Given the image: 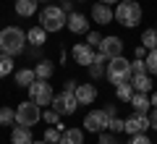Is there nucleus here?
Here are the masks:
<instances>
[{
	"label": "nucleus",
	"instance_id": "obj_25",
	"mask_svg": "<svg viewBox=\"0 0 157 144\" xmlns=\"http://www.w3.org/2000/svg\"><path fill=\"white\" fill-rule=\"evenodd\" d=\"M141 45H144L147 50H157V29H147L141 34Z\"/></svg>",
	"mask_w": 157,
	"mask_h": 144
},
{
	"label": "nucleus",
	"instance_id": "obj_42",
	"mask_svg": "<svg viewBox=\"0 0 157 144\" xmlns=\"http://www.w3.org/2000/svg\"><path fill=\"white\" fill-rule=\"evenodd\" d=\"M149 102H152V107H157V92H155V94L149 97Z\"/></svg>",
	"mask_w": 157,
	"mask_h": 144
},
{
	"label": "nucleus",
	"instance_id": "obj_44",
	"mask_svg": "<svg viewBox=\"0 0 157 144\" xmlns=\"http://www.w3.org/2000/svg\"><path fill=\"white\" fill-rule=\"evenodd\" d=\"M37 3H45V0H37Z\"/></svg>",
	"mask_w": 157,
	"mask_h": 144
},
{
	"label": "nucleus",
	"instance_id": "obj_24",
	"mask_svg": "<svg viewBox=\"0 0 157 144\" xmlns=\"http://www.w3.org/2000/svg\"><path fill=\"white\" fill-rule=\"evenodd\" d=\"M11 73H13V55L0 53V79H3V76H11Z\"/></svg>",
	"mask_w": 157,
	"mask_h": 144
},
{
	"label": "nucleus",
	"instance_id": "obj_45",
	"mask_svg": "<svg viewBox=\"0 0 157 144\" xmlns=\"http://www.w3.org/2000/svg\"><path fill=\"white\" fill-rule=\"evenodd\" d=\"M60 3H66V0H60Z\"/></svg>",
	"mask_w": 157,
	"mask_h": 144
},
{
	"label": "nucleus",
	"instance_id": "obj_1",
	"mask_svg": "<svg viewBox=\"0 0 157 144\" xmlns=\"http://www.w3.org/2000/svg\"><path fill=\"white\" fill-rule=\"evenodd\" d=\"M24 47H26V32L24 29H18V26L0 29V53L16 58L18 53H24Z\"/></svg>",
	"mask_w": 157,
	"mask_h": 144
},
{
	"label": "nucleus",
	"instance_id": "obj_16",
	"mask_svg": "<svg viewBox=\"0 0 157 144\" xmlns=\"http://www.w3.org/2000/svg\"><path fill=\"white\" fill-rule=\"evenodd\" d=\"M34 136H32V128L26 126H16L11 131V144H32Z\"/></svg>",
	"mask_w": 157,
	"mask_h": 144
},
{
	"label": "nucleus",
	"instance_id": "obj_15",
	"mask_svg": "<svg viewBox=\"0 0 157 144\" xmlns=\"http://www.w3.org/2000/svg\"><path fill=\"white\" fill-rule=\"evenodd\" d=\"M131 87H134V92L149 94V92H152V79H149V73H134V76H131Z\"/></svg>",
	"mask_w": 157,
	"mask_h": 144
},
{
	"label": "nucleus",
	"instance_id": "obj_11",
	"mask_svg": "<svg viewBox=\"0 0 157 144\" xmlns=\"http://www.w3.org/2000/svg\"><path fill=\"white\" fill-rule=\"evenodd\" d=\"M66 29L73 32V34H86L89 32V18H86L84 13L73 11V13H68V18H66Z\"/></svg>",
	"mask_w": 157,
	"mask_h": 144
},
{
	"label": "nucleus",
	"instance_id": "obj_20",
	"mask_svg": "<svg viewBox=\"0 0 157 144\" xmlns=\"http://www.w3.org/2000/svg\"><path fill=\"white\" fill-rule=\"evenodd\" d=\"M34 79H37L34 68H21V71H16V87L29 89V84H34Z\"/></svg>",
	"mask_w": 157,
	"mask_h": 144
},
{
	"label": "nucleus",
	"instance_id": "obj_29",
	"mask_svg": "<svg viewBox=\"0 0 157 144\" xmlns=\"http://www.w3.org/2000/svg\"><path fill=\"white\" fill-rule=\"evenodd\" d=\"M60 128H58V126H50V128H47V131H45V142L47 144H60Z\"/></svg>",
	"mask_w": 157,
	"mask_h": 144
},
{
	"label": "nucleus",
	"instance_id": "obj_43",
	"mask_svg": "<svg viewBox=\"0 0 157 144\" xmlns=\"http://www.w3.org/2000/svg\"><path fill=\"white\" fill-rule=\"evenodd\" d=\"M32 144H47V142H45V139H42V142H32Z\"/></svg>",
	"mask_w": 157,
	"mask_h": 144
},
{
	"label": "nucleus",
	"instance_id": "obj_39",
	"mask_svg": "<svg viewBox=\"0 0 157 144\" xmlns=\"http://www.w3.org/2000/svg\"><path fill=\"white\" fill-rule=\"evenodd\" d=\"M136 58H147V47H144V45L136 47Z\"/></svg>",
	"mask_w": 157,
	"mask_h": 144
},
{
	"label": "nucleus",
	"instance_id": "obj_2",
	"mask_svg": "<svg viewBox=\"0 0 157 144\" xmlns=\"http://www.w3.org/2000/svg\"><path fill=\"white\" fill-rule=\"evenodd\" d=\"M113 16H115V21L121 24V26L134 29V26L141 24V6L136 0H121L115 6V11H113Z\"/></svg>",
	"mask_w": 157,
	"mask_h": 144
},
{
	"label": "nucleus",
	"instance_id": "obj_27",
	"mask_svg": "<svg viewBox=\"0 0 157 144\" xmlns=\"http://www.w3.org/2000/svg\"><path fill=\"white\" fill-rule=\"evenodd\" d=\"M144 60H147V73L149 76H157V50H149Z\"/></svg>",
	"mask_w": 157,
	"mask_h": 144
},
{
	"label": "nucleus",
	"instance_id": "obj_40",
	"mask_svg": "<svg viewBox=\"0 0 157 144\" xmlns=\"http://www.w3.org/2000/svg\"><path fill=\"white\" fill-rule=\"evenodd\" d=\"M63 89H66V92H76V81H66V87H63Z\"/></svg>",
	"mask_w": 157,
	"mask_h": 144
},
{
	"label": "nucleus",
	"instance_id": "obj_26",
	"mask_svg": "<svg viewBox=\"0 0 157 144\" xmlns=\"http://www.w3.org/2000/svg\"><path fill=\"white\" fill-rule=\"evenodd\" d=\"M16 123V110L13 107H0V126H13Z\"/></svg>",
	"mask_w": 157,
	"mask_h": 144
},
{
	"label": "nucleus",
	"instance_id": "obj_4",
	"mask_svg": "<svg viewBox=\"0 0 157 144\" xmlns=\"http://www.w3.org/2000/svg\"><path fill=\"white\" fill-rule=\"evenodd\" d=\"M105 76H107V81L110 84H121V81H131V60H126L123 55L121 58H110L107 60V68H105Z\"/></svg>",
	"mask_w": 157,
	"mask_h": 144
},
{
	"label": "nucleus",
	"instance_id": "obj_22",
	"mask_svg": "<svg viewBox=\"0 0 157 144\" xmlns=\"http://www.w3.org/2000/svg\"><path fill=\"white\" fill-rule=\"evenodd\" d=\"M34 73H37V79H45V81H50V76L55 73V66H52L50 60H39L37 68H34Z\"/></svg>",
	"mask_w": 157,
	"mask_h": 144
},
{
	"label": "nucleus",
	"instance_id": "obj_17",
	"mask_svg": "<svg viewBox=\"0 0 157 144\" xmlns=\"http://www.w3.org/2000/svg\"><path fill=\"white\" fill-rule=\"evenodd\" d=\"M45 39H47V32L42 26H32L26 32V42L29 45H34V47H42V45H45Z\"/></svg>",
	"mask_w": 157,
	"mask_h": 144
},
{
	"label": "nucleus",
	"instance_id": "obj_30",
	"mask_svg": "<svg viewBox=\"0 0 157 144\" xmlns=\"http://www.w3.org/2000/svg\"><path fill=\"white\" fill-rule=\"evenodd\" d=\"M131 73H147V60H144V58L131 60Z\"/></svg>",
	"mask_w": 157,
	"mask_h": 144
},
{
	"label": "nucleus",
	"instance_id": "obj_9",
	"mask_svg": "<svg viewBox=\"0 0 157 144\" xmlns=\"http://www.w3.org/2000/svg\"><path fill=\"white\" fill-rule=\"evenodd\" d=\"M107 121H110V118L105 115V110H89V113H86V118H84V131L102 134L107 128Z\"/></svg>",
	"mask_w": 157,
	"mask_h": 144
},
{
	"label": "nucleus",
	"instance_id": "obj_3",
	"mask_svg": "<svg viewBox=\"0 0 157 144\" xmlns=\"http://www.w3.org/2000/svg\"><path fill=\"white\" fill-rule=\"evenodd\" d=\"M66 11H63L60 6H45L42 11H39V26L45 29L47 34L50 32H60L63 26H66Z\"/></svg>",
	"mask_w": 157,
	"mask_h": 144
},
{
	"label": "nucleus",
	"instance_id": "obj_23",
	"mask_svg": "<svg viewBox=\"0 0 157 144\" xmlns=\"http://www.w3.org/2000/svg\"><path fill=\"white\" fill-rule=\"evenodd\" d=\"M115 94L121 102H131V97H134V87H131V81H121L115 87Z\"/></svg>",
	"mask_w": 157,
	"mask_h": 144
},
{
	"label": "nucleus",
	"instance_id": "obj_38",
	"mask_svg": "<svg viewBox=\"0 0 157 144\" xmlns=\"http://www.w3.org/2000/svg\"><path fill=\"white\" fill-rule=\"evenodd\" d=\"M102 110H105V115H107V118H115V115H118V113H115V105H105Z\"/></svg>",
	"mask_w": 157,
	"mask_h": 144
},
{
	"label": "nucleus",
	"instance_id": "obj_12",
	"mask_svg": "<svg viewBox=\"0 0 157 144\" xmlns=\"http://www.w3.org/2000/svg\"><path fill=\"white\" fill-rule=\"evenodd\" d=\"M92 21L100 24V26H105V24L115 21V16H113V8L105 6V3H94V6H92Z\"/></svg>",
	"mask_w": 157,
	"mask_h": 144
},
{
	"label": "nucleus",
	"instance_id": "obj_28",
	"mask_svg": "<svg viewBox=\"0 0 157 144\" xmlns=\"http://www.w3.org/2000/svg\"><path fill=\"white\" fill-rule=\"evenodd\" d=\"M105 68H107V63L92 60V66H89V76H92V79H102V76H105Z\"/></svg>",
	"mask_w": 157,
	"mask_h": 144
},
{
	"label": "nucleus",
	"instance_id": "obj_21",
	"mask_svg": "<svg viewBox=\"0 0 157 144\" xmlns=\"http://www.w3.org/2000/svg\"><path fill=\"white\" fill-rule=\"evenodd\" d=\"M16 13L24 18L34 16L37 13V0H16Z\"/></svg>",
	"mask_w": 157,
	"mask_h": 144
},
{
	"label": "nucleus",
	"instance_id": "obj_5",
	"mask_svg": "<svg viewBox=\"0 0 157 144\" xmlns=\"http://www.w3.org/2000/svg\"><path fill=\"white\" fill-rule=\"evenodd\" d=\"M39 121H42V107H39L37 102H32V100L18 102V107H16V123L18 126L32 128V126H37Z\"/></svg>",
	"mask_w": 157,
	"mask_h": 144
},
{
	"label": "nucleus",
	"instance_id": "obj_32",
	"mask_svg": "<svg viewBox=\"0 0 157 144\" xmlns=\"http://www.w3.org/2000/svg\"><path fill=\"white\" fill-rule=\"evenodd\" d=\"M100 42H102L100 32H86V45L89 47H100Z\"/></svg>",
	"mask_w": 157,
	"mask_h": 144
},
{
	"label": "nucleus",
	"instance_id": "obj_46",
	"mask_svg": "<svg viewBox=\"0 0 157 144\" xmlns=\"http://www.w3.org/2000/svg\"><path fill=\"white\" fill-rule=\"evenodd\" d=\"M155 29H157V26H155Z\"/></svg>",
	"mask_w": 157,
	"mask_h": 144
},
{
	"label": "nucleus",
	"instance_id": "obj_13",
	"mask_svg": "<svg viewBox=\"0 0 157 144\" xmlns=\"http://www.w3.org/2000/svg\"><path fill=\"white\" fill-rule=\"evenodd\" d=\"M71 55H73V60H76L78 66H84V68H89L92 60H94V50H92L86 42L84 45H76V47L71 50Z\"/></svg>",
	"mask_w": 157,
	"mask_h": 144
},
{
	"label": "nucleus",
	"instance_id": "obj_33",
	"mask_svg": "<svg viewBox=\"0 0 157 144\" xmlns=\"http://www.w3.org/2000/svg\"><path fill=\"white\" fill-rule=\"evenodd\" d=\"M58 118H60V113H58V110H52V107H50L47 113H42V121H47L50 126H55V123H58Z\"/></svg>",
	"mask_w": 157,
	"mask_h": 144
},
{
	"label": "nucleus",
	"instance_id": "obj_36",
	"mask_svg": "<svg viewBox=\"0 0 157 144\" xmlns=\"http://www.w3.org/2000/svg\"><path fill=\"white\" fill-rule=\"evenodd\" d=\"M149 128L157 131V107H152V113H149Z\"/></svg>",
	"mask_w": 157,
	"mask_h": 144
},
{
	"label": "nucleus",
	"instance_id": "obj_8",
	"mask_svg": "<svg viewBox=\"0 0 157 144\" xmlns=\"http://www.w3.org/2000/svg\"><path fill=\"white\" fill-rule=\"evenodd\" d=\"M123 131L128 134V136H134V134H147L149 131V115H147V113H134L131 118L123 121Z\"/></svg>",
	"mask_w": 157,
	"mask_h": 144
},
{
	"label": "nucleus",
	"instance_id": "obj_19",
	"mask_svg": "<svg viewBox=\"0 0 157 144\" xmlns=\"http://www.w3.org/2000/svg\"><path fill=\"white\" fill-rule=\"evenodd\" d=\"M60 144H84V131L81 128H66L60 134Z\"/></svg>",
	"mask_w": 157,
	"mask_h": 144
},
{
	"label": "nucleus",
	"instance_id": "obj_34",
	"mask_svg": "<svg viewBox=\"0 0 157 144\" xmlns=\"http://www.w3.org/2000/svg\"><path fill=\"white\" fill-rule=\"evenodd\" d=\"M128 144H152V139L147 136V134H134V136H131V142Z\"/></svg>",
	"mask_w": 157,
	"mask_h": 144
},
{
	"label": "nucleus",
	"instance_id": "obj_31",
	"mask_svg": "<svg viewBox=\"0 0 157 144\" xmlns=\"http://www.w3.org/2000/svg\"><path fill=\"white\" fill-rule=\"evenodd\" d=\"M107 128H110V131L113 134H121V131H123V118H110V121H107Z\"/></svg>",
	"mask_w": 157,
	"mask_h": 144
},
{
	"label": "nucleus",
	"instance_id": "obj_18",
	"mask_svg": "<svg viewBox=\"0 0 157 144\" xmlns=\"http://www.w3.org/2000/svg\"><path fill=\"white\" fill-rule=\"evenodd\" d=\"M128 105L134 107L136 113H149L152 102H149V97H147V94H141V92H134V97H131V102H128Z\"/></svg>",
	"mask_w": 157,
	"mask_h": 144
},
{
	"label": "nucleus",
	"instance_id": "obj_10",
	"mask_svg": "<svg viewBox=\"0 0 157 144\" xmlns=\"http://www.w3.org/2000/svg\"><path fill=\"white\" fill-rule=\"evenodd\" d=\"M100 53H105L107 58H121L123 55V39L121 37H102V42H100Z\"/></svg>",
	"mask_w": 157,
	"mask_h": 144
},
{
	"label": "nucleus",
	"instance_id": "obj_41",
	"mask_svg": "<svg viewBox=\"0 0 157 144\" xmlns=\"http://www.w3.org/2000/svg\"><path fill=\"white\" fill-rule=\"evenodd\" d=\"M100 3H105V6H110V8H113V6H118L121 0H100Z\"/></svg>",
	"mask_w": 157,
	"mask_h": 144
},
{
	"label": "nucleus",
	"instance_id": "obj_14",
	"mask_svg": "<svg viewBox=\"0 0 157 144\" xmlns=\"http://www.w3.org/2000/svg\"><path fill=\"white\" fill-rule=\"evenodd\" d=\"M76 100L78 105H92V102L97 100V87L94 84H76Z\"/></svg>",
	"mask_w": 157,
	"mask_h": 144
},
{
	"label": "nucleus",
	"instance_id": "obj_6",
	"mask_svg": "<svg viewBox=\"0 0 157 144\" xmlns=\"http://www.w3.org/2000/svg\"><path fill=\"white\" fill-rule=\"evenodd\" d=\"M52 97H55V92H52L50 81H45V79H34V84H29V100L37 102L39 107L50 105Z\"/></svg>",
	"mask_w": 157,
	"mask_h": 144
},
{
	"label": "nucleus",
	"instance_id": "obj_37",
	"mask_svg": "<svg viewBox=\"0 0 157 144\" xmlns=\"http://www.w3.org/2000/svg\"><path fill=\"white\" fill-rule=\"evenodd\" d=\"M60 8L66 11V16H68V13H73V0H66V3H60Z\"/></svg>",
	"mask_w": 157,
	"mask_h": 144
},
{
	"label": "nucleus",
	"instance_id": "obj_35",
	"mask_svg": "<svg viewBox=\"0 0 157 144\" xmlns=\"http://www.w3.org/2000/svg\"><path fill=\"white\" fill-rule=\"evenodd\" d=\"M97 144H118V142H115V136H110V134L102 131V134H100V142H97Z\"/></svg>",
	"mask_w": 157,
	"mask_h": 144
},
{
	"label": "nucleus",
	"instance_id": "obj_7",
	"mask_svg": "<svg viewBox=\"0 0 157 144\" xmlns=\"http://www.w3.org/2000/svg\"><path fill=\"white\" fill-rule=\"evenodd\" d=\"M50 105H52V110H58L60 115H73V113L78 110L76 94H73V92H66V89H63L60 94H55V97H52Z\"/></svg>",
	"mask_w": 157,
	"mask_h": 144
}]
</instances>
